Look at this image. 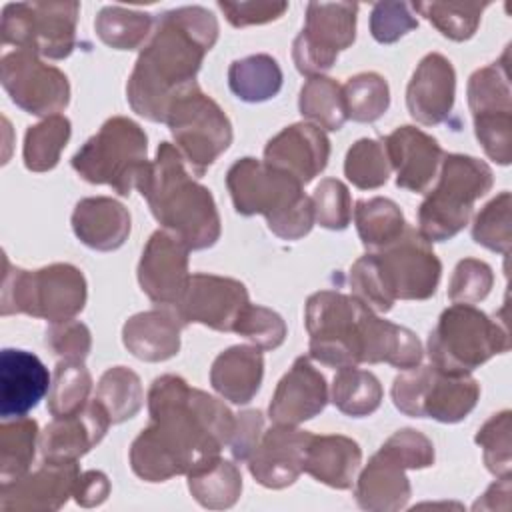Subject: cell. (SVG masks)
Returning a JSON list of instances; mask_svg holds the SVG:
<instances>
[{"label":"cell","instance_id":"cell-1","mask_svg":"<svg viewBox=\"0 0 512 512\" xmlns=\"http://www.w3.org/2000/svg\"><path fill=\"white\" fill-rule=\"evenodd\" d=\"M150 424L130 446L132 472L146 482L190 474L230 444L236 416L218 398L174 374L158 376L148 390Z\"/></svg>","mask_w":512,"mask_h":512},{"label":"cell","instance_id":"cell-2","mask_svg":"<svg viewBox=\"0 0 512 512\" xmlns=\"http://www.w3.org/2000/svg\"><path fill=\"white\" fill-rule=\"evenodd\" d=\"M216 40L218 20L204 6L164 12L128 78L130 108L150 122H166L170 104L196 84L202 60Z\"/></svg>","mask_w":512,"mask_h":512},{"label":"cell","instance_id":"cell-3","mask_svg":"<svg viewBox=\"0 0 512 512\" xmlns=\"http://www.w3.org/2000/svg\"><path fill=\"white\" fill-rule=\"evenodd\" d=\"M136 188L158 224L190 250H204L218 242L222 226L214 196L192 178L174 144L162 142L158 146L156 158Z\"/></svg>","mask_w":512,"mask_h":512},{"label":"cell","instance_id":"cell-4","mask_svg":"<svg viewBox=\"0 0 512 512\" xmlns=\"http://www.w3.org/2000/svg\"><path fill=\"white\" fill-rule=\"evenodd\" d=\"M226 186L238 214H262L282 240H298L314 226L312 198L302 184L264 160L246 156L234 162L226 172Z\"/></svg>","mask_w":512,"mask_h":512},{"label":"cell","instance_id":"cell-5","mask_svg":"<svg viewBox=\"0 0 512 512\" xmlns=\"http://www.w3.org/2000/svg\"><path fill=\"white\" fill-rule=\"evenodd\" d=\"M86 278L72 264H50L40 270H22L4 256L0 312L28 314L50 324L72 320L86 304Z\"/></svg>","mask_w":512,"mask_h":512},{"label":"cell","instance_id":"cell-6","mask_svg":"<svg viewBox=\"0 0 512 512\" xmlns=\"http://www.w3.org/2000/svg\"><path fill=\"white\" fill-rule=\"evenodd\" d=\"M492 182V170L484 160L446 154L436 188L418 208V234L430 244L454 238L468 224L474 202L490 192Z\"/></svg>","mask_w":512,"mask_h":512},{"label":"cell","instance_id":"cell-7","mask_svg":"<svg viewBox=\"0 0 512 512\" xmlns=\"http://www.w3.org/2000/svg\"><path fill=\"white\" fill-rule=\"evenodd\" d=\"M510 350L506 322H498L474 304L448 306L428 336L430 364L448 374H470L496 354Z\"/></svg>","mask_w":512,"mask_h":512},{"label":"cell","instance_id":"cell-8","mask_svg":"<svg viewBox=\"0 0 512 512\" xmlns=\"http://www.w3.org/2000/svg\"><path fill=\"white\" fill-rule=\"evenodd\" d=\"M148 136L126 116L108 118L72 156V168L90 184H106L116 194L128 196L138 186L150 160Z\"/></svg>","mask_w":512,"mask_h":512},{"label":"cell","instance_id":"cell-9","mask_svg":"<svg viewBox=\"0 0 512 512\" xmlns=\"http://www.w3.org/2000/svg\"><path fill=\"white\" fill-rule=\"evenodd\" d=\"M368 306L352 294L320 290L306 300L304 322L310 358L332 368L362 364Z\"/></svg>","mask_w":512,"mask_h":512},{"label":"cell","instance_id":"cell-10","mask_svg":"<svg viewBox=\"0 0 512 512\" xmlns=\"http://www.w3.org/2000/svg\"><path fill=\"white\" fill-rule=\"evenodd\" d=\"M390 394L394 406L406 416L454 424L474 410L480 384L470 374H448L434 364H418L394 378Z\"/></svg>","mask_w":512,"mask_h":512},{"label":"cell","instance_id":"cell-11","mask_svg":"<svg viewBox=\"0 0 512 512\" xmlns=\"http://www.w3.org/2000/svg\"><path fill=\"white\" fill-rule=\"evenodd\" d=\"M166 124L194 176H202L232 144L228 116L198 84L174 98L166 114Z\"/></svg>","mask_w":512,"mask_h":512},{"label":"cell","instance_id":"cell-12","mask_svg":"<svg viewBox=\"0 0 512 512\" xmlns=\"http://www.w3.org/2000/svg\"><path fill=\"white\" fill-rule=\"evenodd\" d=\"M80 4L12 2L2 10V42L52 60L68 58L76 46Z\"/></svg>","mask_w":512,"mask_h":512},{"label":"cell","instance_id":"cell-13","mask_svg":"<svg viewBox=\"0 0 512 512\" xmlns=\"http://www.w3.org/2000/svg\"><path fill=\"white\" fill-rule=\"evenodd\" d=\"M372 258L384 294L392 302L434 296L442 276V262L416 228L406 226L398 240L372 252Z\"/></svg>","mask_w":512,"mask_h":512},{"label":"cell","instance_id":"cell-14","mask_svg":"<svg viewBox=\"0 0 512 512\" xmlns=\"http://www.w3.org/2000/svg\"><path fill=\"white\" fill-rule=\"evenodd\" d=\"M356 14L354 2H310L306 6V24L292 44V60L300 74L324 76L334 66L340 50L354 44Z\"/></svg>","mask_w":512,"mask_h":512},{"label":"cell","instance_id":"cell-15","mask_svg":"<svg viewBox=\"0 0 512 512\" xmlns=\"http://www.w3.org/2000/svg\"><path fill=\"white\" fill-rule=\"evenodd\" d=\"M0 80L10 100L34 116H54L70 102L66 74L28 50H14L2 56Z\"/></svg>","mask_w":512,"mask_h":512},{"label":"cell","instance_id":"cell-16","mask_svg":"<svg viewBox=\"0 0 512 512\" xmlns=\"http://www.w3.org/2000/svg\"><path fill=\"white\" fill-rule=\"evenodd\" d=\"M250 304L240 280L216 274H190V280L174 310L186 324H204L218 332H234V326Z\"/></svg>","mask_w":512,"mask_h":512},{"label":"cell","instance_id":"cell-17","mask_svg":"<svg viewBox=\"0 0 512 512\" xmlns=\"http://www.w3.org/2000/svg\"><path fill=\"white\" fill-rule=\"evenodd\" d=\"M188 252L190 248L164 228L148 238L138 262V282L154 304L174 308L180 300L190 280Z\"/></svg>","mask_w":512,"mask_h":512},{"label":"cell","instance_id":"cell-18","mask_svg":"<svg viewBox=\"0 0 512 512\" xmlns=\"http://www.w3.org/2000/svg\"><path fill=\"white\" fill-rule=\"evenodd\" d=\"M80 474L78 460H44L38 470L0 484V508L32 512L58 510L68 502L70 496H74Z\"/></svg>","mask_w":512,"mask_h":512},{"label":"cell","instance_id":"cell-19","mask_svg":"<svg viewBox=\"0 0 512 512\" xmlns=\"http://www.w3.org/2000/svg\"><path fill=\"white\" fill-rule=\"evenodd\" d=\"M312 432L298 430L296 426L274 424L262 434L256 450L248 458L252 478L264 488L280 490L298 480L304 472V458Z\"/></svg>","mask_w":512,"mask_h":512},{"label":"cell","instance_id":"cell-20","mask_svg":"<svg viewBox=\"0 0 512 512\" xmlns=\"http://www.w3.org/2000/svg\"><path fill=\"white\" fill-rule=\"evenodd\" d=\"M328 402V384L322 372L308 356H298L290 370L280 378L270 406L268 418L274 424L298 426L318 416Z\"/></svg>","mask_w":512,"mask_h":512},{"label":"cell","instance_id":"cell-21","mask_svg":"<svg viewBox=\"0 0 512 512\" xmlns=\"http://www.w3.org/2000/svg\"><path fill=\"white\" fill-rule=\"evenodd\" d=\"M330 140L310 122L286 126L264 148V162L294 176L302 186L314 180L328 164Z\"/></svg>","mask_w":512,"mask_h":512},{"label":"cell","instance_id":"cell-22","mask_svg":"<svg viewBox=\"0 0 512 512\" xmlns=\"http://www.w3.org/2000/svg\"><path fill=\"white\" fill-rule=\"evenodd\" d=\"M456 72L452 62L438 54H426L406 88V106L410 116L424 126L442 124L454 106Z\"/></svg>","mask_w":512,"mask_h":512},{"label":"cell","instance_id":"cell-23","mask_svg":"<svg viewBox=\"0 0 512 512\" xmlns=\"http://www.w3.org/2000/svg\"><path fill=\"white\" fill-rule=\"evenodd\" d=\"M390 168L396 170V186L422 194L428 190L442 164L440 144L416 126H400L382 140Z\"/></svg>","mask_w":512,"mask_h":512},{"label":"cell","instance_id":"cell-24","mask_svg":"<svg viewBox=\"0 0 512 512\" xmlns=\"http://www.w3.org/2000/svg\"><path fill=\"white\" fill-rule=\"evenodd\" d=\"M112 424L104 406L94 398L70 416L54 418L40 434L38 446L44 460L70 462L90 452Z\"/></svg>","mask_w":512,"mask_h":512},{"label":"cell","instance_id":"cell-25","mask_svg":"<svg viewBox=\"0 0 512 512\" xmlns=\"http://www.w3.org/2000/svg\"><path fill=\"white\" fill-rule=\"evenodd\" d=\"M52 378L42 360L26 350L4 348L0 354V416L22 418L50 390Z\"/></svg>","mask_w":512,"mask_h":512},{"label":"cell","instance_id":"cell-26","mask_svg":"<svg viewBox=\"0 0 512 512\" xmlns=\"http://www.w3.org/2000/svg\"><path fill=\"white\" fill-rule=\"evenodd\" d=\"M182 328L176 310L162 306L130 316L122 326V342L138 360L164 362L178 354Z\"/></svg>","mask_w":512,"mask_h":512},{"label":"cell","instance_id":"cell-27","mask_svg":"<svg viewBox=\"0 0 512 512\" xmlns=\"http://www.w3.org/2000/svg\"><path fill=\"white\" fill-rule=\"evenodd\" d=\"M412 488L406 468L382 448L368 460L356 478L354 496L362 510L396 512L406 508Z\"/></svg>","mask_w":512,"mask_h":512},{"label":"cell","instance_id":"cell-28","mask_svg":"<svg viewBox=\"0 0 512 512\" xmlns=\"http://www.w3.org/2000/svg\"><path fill=\"white\" fill-rule=\"evenodd\" d=\"M130 214L124 204L108 196L84 198L74 206L72 230L76 238L100 252L120 248L130 236Z\"/></svg>","mask_w":512,"mask_h":512},{"label":"cell","instance_id":"cell-29","mask_svg":"<svg viewBox=\"0 0 512 512\" xmlns=\"http://www.w3.org/2000/svg\"><path fill=\"white\" fill-rule=\"evenodd\" d=\"M264 358L256 346H230L220 352L210 368L212 388L232 404H248L260 390Z\"/></svg>","mask_w":512,"mask_h":512},{"label":"cell","instance_id":"cell-30","mask_svg":"<svg viewBox=\"0 0 512 512\" xmlns=\"http://www.w3.org/2000/svg\"><path fill=\"white\" fill-rule=\"evenodd\" d=\"M360 462L362 450L352 438L342 434H312L304 458V472L330 488L348 490L356 482Z\"/></svg>","mask_w":512,"mask_h":512},{"label":"cell","instance_id":"cell-31","mask_svg":"<svg viewBox=\"0 0 512 512\" xmlns=\"http://www.w3.org/2000/svg\"><path fill=\"white\" fill-rule=\"evenodd\" d=\"M422 344L418 336L390 320H382L370 308L364 318V352L362 362H386L394 368L408 370L422 362Z\"/></svg>","mask_w":512,"mask_h":512},{"label":"cell","instance_id":"cell-32","mask_svg":"<svg viewBox=\"0 0 512 512\" xmlns=\"http://www.w3.org/2000/svg\"><path fill=\"white\" fill-rule=\"evenodd\" d=\"M188 490L200 506L226 510L242 494V474L236 464L218 456L188 474Z\"/></svg>","mask_w":512,"mask_h":512},{"label":"cell","instance_id":"cell-33","mask_svg":"<svg viewBox=\"0 0 512 512\" xmlns=\"http://www.w3.org/2000/svg\"><path fill=\"white\" fill-rule=\"evenodd\" d=\"M228 86L242 102H266L282 88L280 64L268 54L234 60L228 68Z\"/></svg>","mask_w":512,"mask_h":512},{"label":"cell","instance_id":"cell-34","mask_svg":"<svg viewBox=\"0 0 512 512\" xmlns=\"http://www.w3.org/2000/svg\"><path fill=\"white\" fill-rule=\"evenodd\" d=\"M354 222L364 248L372 252L386 248L406 230V220L400 206L382 196L358 200L354 208Z\"/></svg>","mask_w":512,"mask_h":512},{"label":"cell","instance_id":"cell-35","mask_svg":"<svg viewBox=\"0 0 512 512\" xmlns=\"http://www.w3.org/2000/svg\"><path fill=\"white\" fill-rule=\"evenodd\" d=\"M468 106L472 116L512 114L508 50L498 62L478 68L468 80Z\"/></svg>","mask_w":512,"mask_h":512},{"label":"cell","instance_id":"cell-36","mask_svg":"<svg viewBox=\"0 0 512 512\" xmlns=\"http://www.w3.org/2000/svg\"><path fill=\"white\" fill-rule=\"evenodd\" d=\"M330 400L342 414L362 418L378 410L382 402V384L368 370L356 366L338 368V374L332 380Z\"/></svg>","mask_w":512,"mask_h":512},{"label":"cell","instance_id":"cell-37","mask_svg":"<svg viewBox=\"0 0 512 512\" xmlns=\"http://www.w3.org/2000/svg\"><path fill=\"white\" fill-rule=\"evenodd\" d=\"M40 440L32 418H8L0 426V484L12 482L30 470Z\"/></svg>","mask_w":512,"mask_h":512},{"label":"cell","instance_id":"cell-38","mask_svg":"<svg viewBox=\"0 0 512 512\" xmlns=\"http://www.w3.org/2000/svg\"><path fill=\"white\" fill-rule=\"evenodd\" d=\"M298 108L314 126L336 132L348 120L344 108L342 86L328 76H312L304 82L298 98Z\"/></svg>","mask_w":512,"mask_h":512},{"label":"cell","instance_id":"cell-39","mask_svg":"<svg viewBox=\"0 0 512 512\" xmlns=\"http://www.w3.org/2000/svg\"><path fill=\"white\" fill-rule=\"evenodd\" d=\"M70 132V120L62 114L48 116L42 122L30 126L26 130L22 148L24 166L32 172L52 170L60 160V152L70 140Z\"/></svg>","mask_w":512,"mask_h":512},{"label":"cell","instance_id":"cell-40","mask_svg":"<svg viewBox=\"0 0 512 512\" xmlns=\"http://www.w3.org/2000/svg\"><path fill=\"white\" fill-rule=\"evenodd\" d=\"M94 398L104 406L112 424L130 420L144 402L140 376L126 366H112L100 376Z\"/></svg>","mask_w":512,"mask_h":512},{"label":"cell","instance_id":"cell-41","mask_svg":"<svg viewBox=\"0 0 512 512\" xmlns=\"http://www.w3.org/2000/svg\"><path fill=\"white\" fill-rule=\"evenodd\" d=\"M94 28L98 38L116 50H136L154 30L148 12L124 6H104L94 20Z\"/></svg>","mask_w":512,"mask_h":512},{"label":"cell","instance_id":"cell-42","mask_svg":"<svg viewBox=\"0 0 512 512\" xmlns=\"http://www.w3.org/2000/svg\"><path fill=\"white\" fill-rule=\"evenodd\" d=\"M410 6L442 36L464 42L476 34L480 16L490 2H414Z\"/></svg>","mask_w":512,"mask_h":512},{"label":"cell","instance_id":"cell-43","mask_svg":"<svg viewBox=\"0 0 512 512\" xmlns=\"http://www.w3.org/2000/svg\"><path fill=\"white\" fill-rule=\"evenodd\" d=\"M342 96L346 116L354 122H374L384 116L390 106L388 82L376 72L350 76L342 86Z\"/></svg>","mask_w":512,"mask_h":512},{"label":"cell","instance_id":"cell-44","mask_svg":"<svg viewBox=\"0 0 512 512\" xmlns=\"http://www.w3.org/2000/svg\"><path fill=\"white\" fill-rule=\"evenodd\" d=\"M92 390V376L84 362L60 360L52 374L48 390V412L58 416H70L88 404Z\"/></svg>","mask_w":512,"mask_h":512},{"label":"cell","instance_id":"cell-45","mask_svg":"<svg viewBox=\"0 0 512 512\" xmlns=\"http://www.w3.org/2000/svg\"><path fill=\"white\" fill-rule=\"evenodd\" d=\"M344 174L360 190H374L384 186L390 176V160L382 140H356L346 152Z\"/></svg>","mask_w":512,"mask_h":512},{"label":"cell","instance_id":"cell-46","mask_svg":"<svg viewBox=\"0 0 512 512\" xmlns=\"http://www.w3.org/2000/svg\"><path fill=\"white\" fill-rule=\"evenodd\" d=\"M512 196L508 190L492 198L474 218L472 238L476 244L508 256L512 244Z\"/></svg>","mask_w":512,"mask_h":512},{"label":"cell","instance_id":"cell-47","mask_svg":"<svg viewBox=\"0 0 512 512\" xmlns=\"http://www.w3.org/2000/svg\"><path fill=\"white\" fill-rule=\"evenodd\" d=\"M510 410L494 414L476 434V444L484 452L486 468L498 476L506 478L512 472V448H510Z\"/></svg>","mask_w":512,"mask_h":512},{"label":"cell","instance_id":"cell-48","mask_svg":"<svg viewBox=\"0 0 512 512\" xmlns=\"http://www.w3.org/2000/svg\"><path fill=\"white\" fill-rule=\"evenodd\" d=\"M314 222L328 230H344L352 220V198L344 182L324 178L312 192Z\"/></svg>","mask_w":512,"mask_h":512},{"label":"cell","instance_id":"cell-49","mask_svg":"<svg viewBox=\"0 0 512 512\" xmlns=\"http://www.w3.org/2000/svg\"><path fill=\"white\" fill-rule=\"evenodd\" d=\"M234 332L252 342L260 350H274L286 338V322L282 316L266 306L248 304L238 318Z\"/></svg>","mask_w":512,"mask_h":512},{"label":"cell","instance_id":"cell-50","mask_svg":"<svg viewBox=\"0 0 512 512\" xmlns=\"http://www.w3.org/2000/svg\"><path fill=\"white\" fill-rule=\"evenodd\" d=\"M494 284L492 268L476 258H464L456 264L450 284L448 298L456 304H476L484 300Z\"/></svg>","mask_w":512,"mask_h":512},{"label":"cell","instance_id":"cell-51","mask_svg":"<svg viewBox=\"0 0 512 512\" xmlns=\"http://www.w3.org/2000/svg\"><path fill=\"white\" fill-rule=\"evenodd\" d=\"M474 132L486 156L500 166L512 160V114H484L472 116Z\"/></svg>","mask_w":512,"mask_h":512},{"label":"cell","instance_id":"cell-52","mask_svg":"<svg viewBox=\"0 0 512 512\" xmlns=\"http://www.w3.org/2000/svg\"><path fill=\"white\" fill-rule=\"evenodd\" d=\"M418 26L406 2H376L370 12V34L380 44H392Z\"/></svg>","mask_w":512,"mask_h":512},{"label":"cell","instance_id":"cell-53","mask_svg":"<svg viewBox=\"0 0 512 512\" xmlns=\"http://www.w3.org/2000/svg\"><path fill=\"white\" fill-rule=\"evenodd\" d=\"M406 470H422L434 464V446L428 436L414 428L396 430L382 446Z\"/></svg>","mask_w":512,"mask_h":512},{"label":"cell","instance_id":"cell-54","mask_svg":"<svg viewBox=\"0 0 512 512\" xmlns=\"http://www.w3.org/2000/svg\"><path fill=\"white\" fill-rule=\"evenodd\" d=\"M46 344L62 360L84 362L92 348V336L86 324L72 318L50 324L46 330Z\"/></svg>","mask_w":512,"mask_h":512},{"label":"cell","instance_id":"cell-55","mask_svg":"<svg viewBox=\"0 0 512 512\" xmlns=\"http://www.w3.org/2000/svg\"><path fill=\"white\" fill-rule=\"evenodd\" d=\"M348 280H350L352 296L358 298L368 308H372L374 312H388L394 306V302L384 294V288L376 274L372 252L360 256L352 264Z\"/></svg>","mask_w":512,"mask_h":512},{"label":"cell","instance_id":"cell-56","mask_svg":"<svg viewBox=\"0 0 512 512\" xmlns=\"http://www.w3.org/2000/svg\"><path fill=\"white\" fill-rule=\"evenodd\" d=\"M218 8L226 16V20L234 28H246V26H258V24H268L278 20L286 10L288 2H268V0H258V2H226L220 0Z\"/></svg>","mask_w":512,"mask_h":512},{"label":"cell","instance_id":"cell-57","mask_svg":"<svg viewBox=\"0 0 512 512\" xmlns=\"http://www.w3.org/2000/svg\"><path fill=\"white\" fill-rule=\"evenodd\" d=\"M262 428H264V418L260 410H244L236 414V426L228 444L234 460L248 462V458L252 456V452L256 450L262 438Z\"/></svg>","mask_w":512,"mask_h":512},{"label":"cell","instance_id":"cell-58","mask_svg":"<svg viewBox=\"0 0 512 512\" xmlns=\"http://www.w3.org/2000/svg\"><path fill=\"white\" fill-rule=\"evenodd\" d=\"M110 494V480L100 470H88L80 474V480L74 490V500L82 508L100 506Z\"/></svg>","mask_w":512,"mask_h":512}]
</instances>
